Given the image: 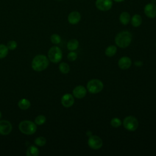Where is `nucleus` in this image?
I'll return each mask as SVG.
<instances>
[{
  "label": "nucleus",
  "instance_id": "1",
  "mask_svg": "<svg viewBox=\"0 0 156 156\" xmlns=\"http://www.w3.org/2000/svg\"><path fill=\"white\" fill-rule=\"evenodd\" d=\"M49 65V59L44 55H37L32 61V68L35 71H42L46 69Z\"/></svg>",
  "mask_w": 156,
  "mask_h": 156
},
{
  "label": "nucleus",
  "instance_id": "2",
  "mask_svg": "<svg viewBox=\"0 0 156 156\" xmlns=\"http://www.w3.org/2000/svg\"><path fill=\"white\" fill-rule=\"evenodd\" d=\"M132 36L129 31H122L119 32L115 37V42L116 44L121 48H125L129 46L132 41Z\"/></svg>",
  "mask_w": 156,
  "mask_h": 156
},
{
  "label": "nucleus",
  "instance_id": "3",
  "mask_svg": "<svg viewBox=\"0 0 156 156\" xmlns=\"http://www.w3.org/2000/svg\"><path fill=\"white\" fill-rule=\"evenodd\" d=\"M20 132L25 135H32L37 130V124L28 120L22 121L18 126Z\"/></svg>",
  "mask_w": 156,
  "mask_h": 156
},
{
  "label": "nucleus",
  "instance_id": "4",
  "mask_svg": "<svg viewBox=\"0 0 156 156\" xmlns=\"http://www.w3.org/2000/svg\"><path fill=\"white\" fill-rule=\"evenodd\" d=\"M48 57L51 62L54 63H58L62 58V51L58 46H52L48 51Z\"/></svg>",
  "mask_w": 156,
  "mask_h": 156
},
{
  "label": "nucleus",
  "instance_id": "5",
  "mask_svg": "<svg viewBox=\"0 0 156 156\" xmlns=\"http://www.w3.org/2000/svg\"><path fill=\"white\" fill-rule=\"evenodd\" d=\"M104 88L103 83L99 79H94L88 81L87 85L88 91L92 94H96L102 90Z\"/></svg>",
  "mask_w": 156,
  "mask_h": 156
},
{
  "label": "nucleus",
  "instance_id": "6",
  "mask_svg": "<svg viewBox=\"0 0 156 156\" xmlns=\"http://www.w3.org/2000/svg\"><path fill=\"white\" fill-rule=\"evenodd\" d=\"M138 121L137 119L133 116H128L123 120V126L126 129L133 132L137 129L138 127Z\"/></svg>",
  "mask_w": 156,
  "mask_h": 156
},
{
  "label": "nucleus",
  "instance_id": "7",
  "mask_svg": "<svg viewBox=\"0 0 156 156\" xmlns=\"http://www.w3.org/2000/svg\"><path fill=\"white\" fill-rule=\"evenodd\" d=\"M102 139L97 135H91L89 136L88 140V144L89 147L93 149H99L102 146Z\"/></svg>",
  "mask_w": 156,
  "mask_h": 156
},
{
  "label": "nucleus",
  "instance_id": "8",
  "mask_svg": "<svg viewBox=\"0 0 156 156\" xmlns=\"http://www.w3.org/2000/svg\"><path fill=\"white\" fill-rule=\"evenodd\" d=\"M113 5V0H96L95 2L96 7L101 11H108L111 9Z\"/></svg>",
  "mask_w": 156,
  "mask_h": 156
},
{
  "label": "nucleus",
  "instance_id": "9",
  "mask_svg": "<svg viewBox=\"0 0 156 156\" xmlns=\"http://www.w3.org/2000/svg\"><path fill=\"white\" fill-rule=\"evenodd\" d=\"M144 12L146 16L149 18H155L156 17V5L152 2L147 4L144 7Z\"/></svg>",
  "mask_w": 156,
  "mask_h": 156
},
{
  "label": "nucleus",
  "instance_id": "10",
  "mask_svg": "<svg viewBox=\"0 0 156 156\" xmlns=\"http://www.w3.org/2000/svg\"><path fill=\"white\" fill-rule=\"evenodd\" d=\"M12 130V125L11 122L7 120L0 121V134L7 135L9 134Z\"/></svg>",
  "mask_w": 156,
  "mask_h": 156
},
{
  "label": "nucleus",
  "instance_id": "11",
  "mask_svg": "<svg viewBox=\"0 0 156 156\" xmlns=\"http://www.w3.org/2000/svg\"><path fill=\"white\" fill-rule=\"evenodd\" d=\"M74 102V98L73 96L69 93L64 94L61 99V103L62 105L66 108L71 107Z\"/></svg>",
  "mask_w": 156,
  "mask_h": 156
},
{
  "label": "nucleus",
  "instance_id": "12",
  "mask_svg": "<svg viewBox=\"0 0 156 156\" xmlns=\"http://www.w3.org/2000/svg\"><path fill=\"white\" fill-rule=\"evenodd\" d=\"M73 94L76 98L82 99L87 94V90L83 86L79 85L73 89Z\"/></svg>",
  "mask_w": 156,
  "mask_h": 156
},
{
  "label": "nucleus",
  "instance_id": "13",
  "mask_svg": "<svg viewBox=\"0 0 156 156\" xmlns=\"http://www.w3.org/2000/svg\"><path fill=\"white\" fill-rule=\"evenodd\" d=\"M80 20V13L77 11H73L68 16V21L71 24H76L79 23Z\"/></svg>",
  "mask_w": 156,
  "mask_h": 156
},
{
  "label": "nucleus",
  "instance_id": "14",
  "mask_svg": "<svg viewBox=\"0 0 156 156\" xmlns=\"http://www.w3.org/2000/svg\"><path fill=\"white\" fill-rule=\"evenodd\" d=\"M132 65V61L128 57H122L118 60V66L121 69H127L130 67Z\"/></svg>",
  "mask_w": 156,
  "mask_h": 156
},
{
  "label": "nucleus",
  "instance_id": "15",
  "mask_svg": "<svg viewBox=\"0 0 156 156\" xmlns=\"http://www.w3.org/2000/svg\"><path fill=\"white\" fill-rule=\"evenodd\" d=\"M119 20L122 24L127 25L130 21V15L127 12H122L119 15Z\"/></svg>",
  "mask_w": 156,
  "mask_h": 156
},
{
  "label": "nucleus",
  "instance_id": "16",
  "mask_svg": "<svg viewBox=\"0 0 156 156\" xmlns=\"http://www.w3.org/2000/svg\"><path fill=\"white\" fill-rule=\"evenodd\" d=\"M130 21L133 27H139L142 23V17L139 14H135L133 15L132 17L130 18Z\"/></svg>",
  "mask_w": 156,
  "mask_h": 156
},
{
  "label": "nucleus",
  "instance_id": "17",
  "mask_svg": "<svg viewBox=\"0 0 156 156\" xmlns=\"http://www.w3.org/2000/svg\"><path fill=\"white\" fill-rule=\"evenodd\" d=\"M40 154L39 149L37 147L31 145L30 146L26 151V155L27 156H38Z\"/></svg>",
  "mask_w": 156,
  "mask_h": 156
},
{
  "label": "nucleus",
  "instance_id": "18",
  "mask_svg": "<svg viewBox=\"0 0 156 156\" xmlns=\"http://www.w3.org/2000/svg\"><path fill=\"white\" fill-rule=\"evenodd\" d=\"M18 105L21 110H27L30 107V102L27 99L23 98L19 101Z\"/></svg>",
  "mask_w": 156,
  "mask_h": 156
},
{
  "label": "nucleus",
  "instance_id": "19",
  "mask_svg": "<svg viewBox=\"0 0 156 156\" xmlns=\"http://www.w3.org/2000/svg\"><path fill=\"white\" fill-rule=\"evenodd\" d=\"M79 47V41L77 39H71L67 43V48L68 50L73 51L77 49Z\"/></svg>",
  "mask_w": 156,
  "mask_h": 156
},
{
  "label": "nucleus",
  "instance_id": "20",
  "mask_svg": "<svg viewBox=\"0 0 156 156\" xmlns=\"http://www.w3.org/2000/svg\"><path fill=\"white\" fill-rule=\"evenodd\" d=\"M117 51L116 46L114 45H111L108 46L105 50V54L107 57H112L115 55Z\"/></svg>",
  "mask_w": 156,
  "mask_h": 156
},
{
  "label": "nucleus",
  "instance_id": "21",
  "mask_svg": "<svg viewBox=\"0 0 156 156\" xmlns=\"http://www.w3.org/2000/svg\"><path fill=\"white\" fill-rule=\"evenodd\" d=\"M58 68L60 71L63 74H68L70 71V67L68 64L65 62H62L59 64Z\"/></svg>",
  "mask_w": 156,
  "mask_h": 156
},
{
  "label": "nucleus",
  "instance_id": "22",
  "mask_svg": "<svg viewBox=\"0 0 156 156\" xmlns=\"http://www.w3.org/2000/svg\"><path fill=\"white\" fill-rule=\"evenodd\" d=\"M9 52V49L7 46L3 44H0V59L5 57Z\"/></svg>",
  "mask_w": 156,
  "mask_h": 156
},
{
  "label": "nucleus",
  "instance_id": "23",
  "mask_svg": "<svg viewBox=\"0 0 156 156\" xmlns=\"http://www.w3.org/2000/svg\"><path fill=\"white\" fill-rule=\"evenodd\" d=\"M34 143L38 146H43L46 143V140L43 136H38L34 140Z\"/></svg>",
  "mask_w": 156,
  "mask_h": 156
},
{
  "label": "nucleus",
  "instance_id": "24",
  "mask_svg": "<svg viewBox=\"0 0 156 156\" xmlns=\"http://www.w3.org/2000/svg\"><path fill=\"white\" fill-rule=\"evenodd\" d=\"M46 117L44 115H40L37 116L34 120V122L37 124V125H42L45 122H46Z\"/></svg>",
  "mask_w": 156,
  "mask_h": 156
},
{
  "label": "nucleus",
  "instance_id": "25",
  "mask_svg": "<svg viewBox=\"0 0 156 156\" xmlns=\"http://www.w3.org/2000/svg\"><path fill=\"white\" fill-rule=\"evenodd\" d=\"M110 124L113 127L118 128L121 126L122 122L120 119L118 118H113L110 121Z\"/></svg>",
  "mask_w": 156,
  "mask_h": 156
},
{
  "label": "nucleus",
  "instance_id": "26",
  "mask_svg": "<svg viewBox=\"0 0 156 156\" xmlns=\"http://www.w3.org/2000/svg\"><path fill=\"white\" fill-rule=\"evenodd\" d=\"M51 41L53 44H59L61 42V37L57 34H54L51 36Z\"/></svg>",
  "mask_w": 156,
  "mask_h": 156
},
{
  "label": "nucleus",
  "instance_id": "27",
  "mask_svg": "<svg viewBox=\"0 0 156 156\" xmlns=\"http://www.w3.org/2000/svg\"><path fill=\"white\" fill-rule=\"evenodd\" d=\"M17 46H18V44H17L16 41H15L14 40L9 41L7 44V46L9 50H11V51L15 50L17 48Z\"/></svg>",
  "mask_w": 156,
  "mask_h": 156
},
{
  "label": "nucleus",
  "instance_id": "28",
  "mask_svg": "<svg viewBox=\"0 0 156 156\" xmlns=\"http://www.w3.org/2000/svg\"><path fill=\"white\" fill-rule=\"evenodd\" d=\"M77 54L73 51H71L70 52H69L67 55V58H68V60H69L71 62L76 60L77 58Z\"/></svg>",
  "mask_w": 156,
  "mask_h": 156
},
{
  "label": "nucleus",
  "instance_id": "29",
  "mask_svg": "<svg viewBox=\"0 0 156 156\" xmlns=\"http://www.w3.org/2000/svg\"><path fill=\"white\" fill-rule=\"evenodd\" d=\"M135 65L138 66H141L143 65V62L141 61H136L135 62Z\"/></svg>",
  "mask_w": 156,
  "mask_h": 156
},
{
  "label": "nucleus",
  "instance_id": "30",
  "mask_svg": "<svg viewBox=\"0 0 156 156\" xmlns=\"http://www.w3.org/2000/svg\"><path fill=\"white\" fill-rule=\"evenodd\" d=\"M87 135L88 136H90L92 135V133H91V131H88V132H87Z\"/></svg>",
  "mask_w": 156,
  "mask_h": 156
},
{
  "label": "nucleus",
  "instance_id": "31",
  "mask_svg": "<svg viewBox=\"0 0 156 156\" xmlns=\"http://www.w3.org/2000/svg\"><path fill=\"white\" fill-rule=\"evenodd\" d=\"M113 1H114L116 2H121L124 1V0H113Z\"/></svg>",
  "mask_w": 156,
  "mask_h": 156
},
{
  "label": "nucleus",
  "instance_id": "32",
  "mask_svg": "<svg viewBox=\"0 0 156 156\" xmlns=\"http://www.w3.org/2000/svg\"><path fill=\"white\" fill-rule=\"evenodd\" d=\"M1 116H2V114H1V111H0V119L1 118Z\"/></svg>",
  "mask_w": 156,
  "mask_h": 156
},
{
  "label": "nucleus",
  "instance_id": "33",
  "mask_svg": "<svg viewBox=\"0 0 156 156\" xmlns=\"http://www.w3.org/2000/svg\"><path fill=\"white\" fill-rule=\"evenodd\" d=\"M58 1H62V0H58Z\"/></svg>",
  "mask_w": 156,
  "mask_h": 156
},
{
  "label": "nucleus",
  "instance_id": "34",
  "mask_svg": "<svg viewBox=\"0 0 156 156\" xmlns=\"http://www.w3.org/2000/svg\"><path fill=\"white\" fill-rule=\"evenodd\" d=\"M155 46H156V43H155Z\"/></svg>",
  "mask_w": 156,
  "mask_h": 156
}]
</instances>
